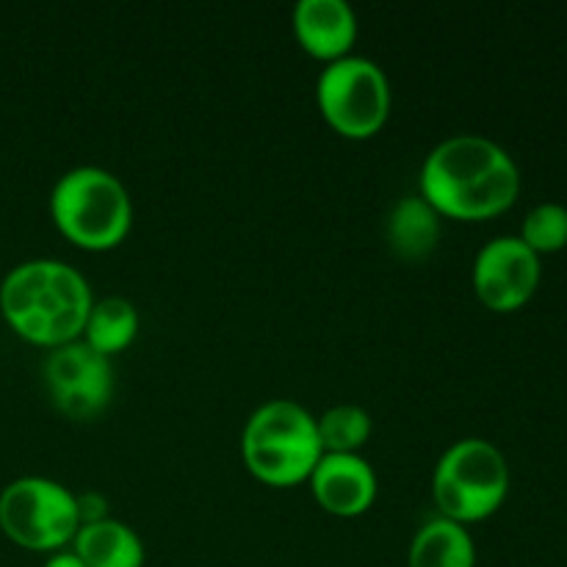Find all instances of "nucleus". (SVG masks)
<instances>
[{
  "label": "nucleus",
  "instance_id": "6e6552de",
  "mask_svg": "<svg viewBox=\"0 0 567 567\" xmlns=\"http://www.w3.org/2000/svg\"><path fill=\"white\" fill-rule=\"evenodd\" d=\"M44 382L53 404L66 419L89 421L114 396V365L83 338H75L50 349L44 360Z\"/></svg>",
  "mask_w": 567,
  "mask_h": 567
},
{
  "label": "nucleus",
  "instance_id": "20e7f679",
  "mask_svg": "<svg viewBox=\"0 0 567 567\" xmlns=\"http://www.w3.org/2000/svg\"><path fill=\"white\" fill-rule=\"evenodd\" d=\"M55 227L83 249H111L133 225V199L125 183L103 166H75L50 192Z\"/></svg>",
  "mask_w": 567,
  "mask_h": 567
},
{
  "label": "nucleus",
  "instance_id": "f03ea898",
  "mask_svg": "<svg viewBox=\"0 0 567 567\" xmlns=\"http://www.w3.org/2000/svg\"><path fill=\"white\" fill-rule=\"evenodd\" d=\"M92 302L89 280L64 260H25L0 282L3 319L17 336L39 347L55 349L81 338Z\"/></svg>",
  "mask_w": 567,
  "mask_h": 567
},
{
  "label": "nucleus",
  "instance_id": "a211bd4d",
  "mask_svg": "<svg viewBox=\"0 0 567 567\" xmlns=\"http://www.w3.org/2000/svg\"><path fill=\"white\" fill-rule=\"evenodd\" d=\"M78 515H81V526L109 518V502L94 491L83 493V496H78Z\"/></svg>",
  "mask_w": 567,
  "mask_h": 567
},
{
  "label": "nucleus",
  "instance_id": "9b49d317",
  "mask_svg": "<svg viewBox=\"0 0 567 567\" xmlns=\"http://www.w3.org/2000/svg\"><path fill=\"white\" fill-rule=\"evenodd\" d=\"M291 20L297 42L316 59L330 64L352 53L358 39V14L347 0H299Z\"/></svg>",
  "mask_w": 567,
  "mask_h": 567
},
{
  "label": "nucleus",
  "instance_id": "ddd939ff",
  "mask_svg": "<svg viewBox=\"0 0 567 567\" xmlns=\"http://www.w3.org/2000/svg\"><path fill=\"white\" fill-rule=\"evenodd\" d=\"M72 551L86 567H144L142 537L116 518L83 524L72 537Z\"/></svg>",
  "mask_w": 567,
  "mask_h": 567
},
{
  "label": "nucleus",
  "instance_id": "f8f14e48",
  "mask_svg": "<svg viewBox=\"0 0 567 567\" xmlns=\"http://www.w3.org/2000/svg\"><path fill=\"white\" fill-rule=\"evenodd\" d=\"M385 238L399 258H430L441 241V214L421 194H408L388 214Z\"/></svg>",
  "mask_w": 567,
  "mask_h": 567
},
{
  "label": "nucleus",
  "instance_id": "2eb2a0df",
  "mask_svg": "<svg viewBox=\"0 0 567 567\" xmlns=\"http://www.w3.org/2000/svg\"><path fill=\"white\" fill-rule=\"evenodd\" d=\"M138 336V310L131 299L125 297H103L94 299L92 310L83 324V341L100 354L122 352L131 347Z\"/></svg>",
  "mask_w": 567,
  "mask_h": 567
},
{
  "label": "nucleus",
  "instance_id": "f3484780",
  "mask_svg": "<svg viewBox=\"0 0 567 567\" xmlns=\"http://www.w3.org/2000/svg\"><path fill=\"white\" fill-rule=\"evenodd\" d=\"M518 238L537 255L567 247V208L559 203L535 205L524 216Z\"/></svg>",
  "mask_w": 567,
  "mask_h": 567
},
{
  "label": "nucleus",
  "instance_id": "39448f33",
  "mask_svg": "<svg viewBox=\"0 0 567 567\" xmlns=\"http://www.w3.org/2000/svg\"><path fill=\"white\" fill-rule=\"evenodd\" d=\"M509 493V465L485 437H463L441 454L432 474V496L443 518L468 526L496 513Z\"/></svg>",
  "mask_w": 567,
  "mask_h": 567
},
{
  "label": "nucleus",
  "instance_id": "423d86ee",
  "mask_svg": "<svg viewBox=\"0 0 567 567\" xmlns=\"http://www.w3.org/2000/svg\"><path fill=\"white\" fill-rule=\"evenodd\" d=\"M391 81L377 61L343 55L330 61L316 81L321 116L347 138H371L391 116Z\"/></svg>",
  "mask_w": 567,
  "mask_h": 567
},
{
  "label": "nucleus",
  "instance_id": "1a4fd4ad",
  "mask_svg": "<svg viewBox=\"0 0 567 567\" xmlns=\"http://www.w3.org/2000/svg\"><path fill=\"white\" fill-rule=\"evenodd\" d=\"M540 275V255L532 252L518 236H496L476 252L471 280L482 305L509 313L535 297Z\"/></svg>",
  "mask_w": 567,
  "mask_h": 567
},
{
  "label": "nucleus",
  "instance_id": "0eeeda50",
  "mask_svg": "<svg viewBox=\"0 0 567 567\" xmlns=\"http://www.w3.org/2000/svg\"><path fill=\"white\" fill-rule=\"evenodd\" d=\"M0 529L28 551H61L81 529L78 496L48 476H20L0 493Z\"/></svg>",
  "mask_w": 567,
  "mask_h": 567
},
{
  "label": "nucleus",
  "instance_id": "7ed1b4c3",
  "mask_svg": "<svg viewBox=\"0 0 567 567\" xmlns=\"http://www.w3.org/2000/svg\"><path fill=\"white\" fill-rule=\"evenodd\" d=\"M241 454L252 476L266 485H299L313 474L324 454L316 415L293 399H269L249 415Z\"/></svg>",
  "mask_w": 567,
  "mask_h": 567
},
{
  "label": "nucleus",
  "instance_id": "f257e3e1",
  "mask_svg": "<svg viewBox=\"0 0 567 567\" xmlns=\"http://www.w3.org/2000/svg\"><path fill=\"white\" fill-rule=\"evenodd\" d=\"M421 197L441 216L491 219L518 199L520 169L513 155L480 133H457L430 150L421 164Z\"/></svg>",
  "mask_w": 567,
  "mask_h": 567
},
{
  "label": "nucleus",
  "instance_id": "9d476101",
  "mask_svg": "<svg viewBox=\"0 0 567 567\" xmlns=\"http://www.w3.org/2000/svg\"><path fill=\"white\" fill-rule=\"evenodd\" d=\"M308 482L316 502L338 518L369 513L377 498V474L360 454H321Z\"/></svg>",
  "mask_w": 567,
  "mask_h": 567
},
{
  "label": "nucleus",
  "instance_id": "dca6fc26",
  "mask_svg": "<svg viewBox=\"0 0 567 567\" xmlns=\"http://www.w3.org/2000/svg\"><path fill=\"white\" fill-rule=\"evenodd\" d=\"M319 426V441L324 454H360V449L369 443L374 432L369 410L360 404H332L324 415L316 419Z\"/></svg>",
  "mask_w": 567,
  "mask_h": 567
},
{
  "label": "nucleus",
  "instance_id": "6ab92c4d",
  "mask_svg": "<svg viewBox=\"0 0 567 567\" xmlns=\"http://www.w3.org/2000/svg\"><path fill=\"white\" fill-rule=\"evenodd\" d=\"M42 567H86L75 551H55Z\"/></svg>",
  "mask_w": 567,
  "mask_h": 567
},
{
  "label": "nucleus",
  "instance_id": "4468645a",
  "mask_svg": "<svg viewBox=\"0 0 567 567\" xmlns=\"http://www.w3.org/2000/svg\"><path fill=\"white\" fill-rule=\"evenodd\" d=\"M408 567H476V543L468 526L449 518H432L415 532Z\"/></svg>",
  "mask_w": 567,
  "mask_h": 567
}]
</instances>
